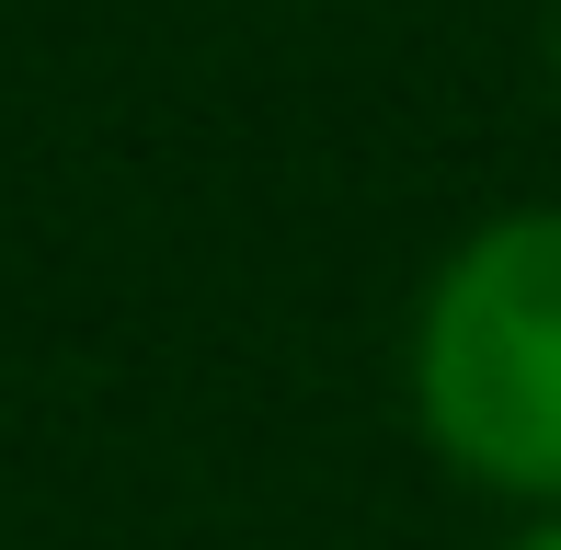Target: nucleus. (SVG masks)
<instances>
[{"instance_id":"nucleus-1","label":"nucleus","mask_w":561,"mask_h":550,"mask_svg":"<svg viewBox=\"0 0 561 550\" xmlns=\"http://www.w3.org/2000/svg\"><path fill=\"white\" fill-rule=\"evenodd\" d=\"M413 413L470 482L561 505V207H504L424 275Z\"/></svg>"},{"instance_id":"nucleus-2","label":"nucleus","mask_w":561,"mask_h":550,"mask_svg":"<svg viewBox=\"0 0 561 550\" xmlns=\"http://www.w3.org/2000/svg\"><path fill=\"white\" fill-rule=\"evenodd\" d=\"M504 550H561V516H550V528H527V539H504Z\"/></svg>"},{"instance_id":"nucleus-3","label":"nucleus","mask_w":561,"mask_h":550,"mask_svg":"<svg viewBox=\"0 0 561 550\" xmlns=\"http://www.w3.org/2000/svg\"><path fill=\"white\" fill-rule=\"evenodd\" d=\"M550 58H561V35H550Z\"/></svg>"}]
</instances>
